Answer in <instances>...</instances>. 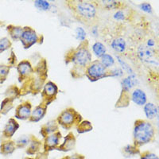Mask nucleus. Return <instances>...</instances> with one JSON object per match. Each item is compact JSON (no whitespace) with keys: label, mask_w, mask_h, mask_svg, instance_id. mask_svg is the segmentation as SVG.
Masks as SVG:
<instances>
[{"label":"nucleus","mask_w":159,"mask_h":159,"mask_svg":"<svg viewBox=\"0 0 159 159\" xmlns=\"http://www.w3.org/2000/svg\"><path fill=\"white\" fill-rule=\"evenodd\" d=\"M144 112L145 115L148 119H154L156 118L158 114L157 107L154 103H147L144 105Z\"/></svg>","instance_id":"393cba45"},{"label":"nucleus","mask_w":159,"mask_h":159,"mask_svg":"<svg viewBox=\"0 0 159 159\" xmlns=\"http://www.w3.org/2000/svg\"><path fill=\"white\" fill-rule=\"evenodd\" d=\"M85 76L91 82H96L103 78L112 76L111 70L103 67L99 60H96V61H92L90 65L88 66L85 72Z\"/></svg>","instance_id":"423d86ee"},{"label":"nucleus","mask_w":159,"mask_h":159,"mask_svg":"<svg viewBox=\"0 0 159 159\" xmlns=\"http://www.w3.org/2000/svg\"><path fill=\"white\" fill-rule=\"evenodd\" d=\"M59 127L60 126L58 125L56 119H52V120H50L42 125L41 127V130H40V134L45 139V137L54 134L57 131H59Z\"/></svg>","instance_id":"f3484780"},{"label":"nucleus","mask_w":159,"mask_h":159,"mask_svg":"<svg viewBox=\"0 0 159 159\" xmlns=\"http://www.w3.org/2000/svg\"><path fill=\"white\" fill-rule=\"evenodd\" d=\"M157 54V52L154 48L149 47L144 44L140 45L138 48V56L145 62H152Z\"/></svg>","instance_id":"f8f14e48"},{"label":"nucleus","mask_w":159,"mask_h":159,"mask_svg":"<svg viewBox=\"0 0 159 159\" xmlns=\"http://www.w3.org/2000/svg\"><path fill=\"white\" fill-rule=\"evenodd\" d=\"M65 61L66 65L72 64L70 70L72 78L77 80L85 76L86 69L92 61L89 40L80 42L76 48L69 49L65 53Z\"/></svg>","instance_id":"f257e3e1"},{"label":"nucleus","mask_w":159,"mask_h":159,"mask_svg":"<svg viewBox=\"0 0 159 159\" xmlns=\"http://www.w3.org/2000/svg\"><path fill=\"white\" fill-rule=\"evenodd\" d=\"M65 159H85V157L83 154H80L76 153V154H72L71 156H67L65 157Z\"/></svg>","instance_id":"a19ab883"},{"label":"nucleus","mask_w":159,"mask_h":159,"mask_svg":"<svg viewBox=\"0 0 159 159\" xmlns=\"http://www.w3.org/2000/svg\"><path fill=\"white\" fill-rule=\"evenodd\" d=\"M1 116H2V115H1V113H0V117H1Z\"/></svg>","instance_id":"37998d69"},{"label":"nucleus","mask_w":159,"mask_h":159,"mask_svg":"<svg viewBox=\"0 0 159 159\" xmlns=\"http://www.w3.org/2000/svg\"><path fill=\"white\" fill-rule=\"evenodd\" d=\"M111 46L116 52L123 53L127 49V42H126L124 38L119 37V38H116L115 39L112 40Z\"/></svg>","instance_id":"5701e85b"},{"label":"nucleus","mask_w":159,"mask_h":159,"mask_svg":"<svg viewBox=\"0 0 159 159\" xmlns=\"http://www.w3.org/2000/svg\"><path fill=\"white\" fill-rule=\"evenodd\" d=\"M48 64L46 59L42 57L34 67V73L32 76L24 81L20 88L21 96H25L28 94L33 96L41 93L43 86L48 79Z\"/></svg>","instance_id":"7ed1b4c3"},{"label":"nucleus","mask_w":159,"mask_h":159,"mask_svg":"<svg viewBox=\"0 0 159 159\" xmlns=\"http://www.w3.org/2000/svg\"><path fill=\"white\" fill-rule=\"evenodd\" d=\"M140 159H159L158 156L150 151H144L140 154Z\"/></svg>","instance_id":"e433bc0d"},{"label":"nucleus","mask_w":159,"mask_h":159,"mask_svg":"<svg viewBox=\"0 0 159 159\" xmlns=\"http://www.w3.org/2000/svg\"><path fill=\"white\" fill-rule=\"evenodd\" d=\"M106 47L102 42H96L92 45V52L96 57L99 59L102 57L104 54H106Z\"/></svg>","instance_id":"cd10ccee"},{"label":"nucleus","mask_w":159,"mask_h":159,"mask_svg":"<svg viewBox=\"0 0 159 159\" xmlns=\"http://www.w3.org/2000/svg\"><path fill=\"white\" fill-rule=\"evenodd\" d=\"M20 97H21V91L20 88H18L17 85H11L5 91V98H8L13 101H15V99Z\"/></svg>","instance_id":"b1692460"},{"label":"nucleus","mask_w":159,"mask_h":159,"mask_svg":"<svg viewBox=\"0 0 159 159\" xmlns=\"http://www.w3.org/2000/svg\"><path fill=\"white\" fill-rule=\"evenodd\" d=\"M65 5L73 17L84 25L92 27L99 22L97 7L94 1L68 0L65 2Z\"/></svg>","instance_id":"f03ea898"},{"label":"nucleus","mask_w":159,"mask_h":159,"mask_svg":"<svg viewBox=\"0 0 159 159\" xmlns=\"http://www.w3.org/2000/svg\"><path fill=\"white\" fill-rule=\"evenodd\" d=\"M130 92L122 89L120 96L116 103V108H123L128 107L130 103Z\"/></svg>","instance_id":"412c9836"},{"label":"nucleus","mask_w":159,"mask_h":159,"mask_svg":"<svg viewBox=\"0 0 159 159\" xmlns=\"http://www.w3.org/2000/svg\"><path fill=\"white\" fill-rule=\"evenodd\" d=\"M156 128L148 120L136 119L133 127V145L140 148L154 141Z\"/></svg>","instance_id":"20e7f679"},{"label":"nucleus","mask_w":159,"mask_h":159,"mask_svg":"<svg viewBox=\"0 0 159 159\" xmlns=\"http://www.w3.org/2000/svg\"><path fill=\"white\" fill-rule=\"evenodd\" d=\"M76 130L79 134H84L87 132H90L93 130V126L92 123L88 120H82L76 127Z\"/></svg>","instance_id":"c85d7f7f"},{"label":"nucleus","mask_w":159,"mask_h":159,"mask_svg":"<svg viewBox=\"0 0 159 159\" xmlns=\"http://www.w3.org/2000/svg\"><path fill=\"white\" fill-rule=\"evenodd\" d=\"M58 94V87L57 85L54 82L48 80L45 85L43 86L42 92H41V96L43 103L49 106L50 103L55 101L57 99Z\"/></svg>","instance_id":"6e6552de"},{"label":"nucleus","mask_w":159,"mask_h":159,"mask_svg":"<svg viewBox=\"0 0 159 159\" xmlns=\"http://www.w3.org/2000/svg\"><path fill=\"white\" fill-rule=\"evenodd\" d=\"M8 65L11 68H16L18 65V59H17L16 54L15 53L14 50H11L10 57H8Z\"/></svg>","instance_id":"c9c22d12"},{"label":"nucleus","mask_w":159,"mask_h":159,"mask_svg":"<svg viewBox=\"0 0 159 159\" xmlns=\"http://www.w3.org/2000/svg\"><path fill=\"white\" fill-rule=\"evenodd\" d=\"M35 7L38 8L40 11H48L50 8V3L45 0H37L34 1Z\"/></svg>","instance_id":"f704fd0d"},{"label":"nucleus","mask_w":159,"mask_h":159,"mask_svg":"<svg viewBox=\"0 0 159 159\" xmlns=\"http://www.w3.org/2000/svg\"><path fill=\"white\" fill-rule=\"evenodd\" d=\"M18 128H19V123L17 122L15 119L11 118L4 127L3 130H2V136L6 139H11Z\"/></svg>","instance_id":"dca6fc26"},{"label":"nucleus","mask_w":159,"mask_h":159,"mask_svg":"<svg viewBox=\"0 0 159 159\" xmlns=\"http://www.w3.org/2000/svg\"><path fill=\"white\" fill-rule=\"evenodd\" d=\"M19 41L24 49H28L35 44L43 43L44 36L42 34H38L36 30L31 26L26 25L23 27V31Z\"/></svg>","instance_id":"0eeeda50"},{"label":"nucleus","mask_w":159,"mask_h":159,"mask_svg":"<svg viewBox=\"0 0 159 159\" xmlns=\"http://www.w3.org/2000/svg\"><path fill=\"white\" fill-rule=\"evenodd\" d=\"M18 72V80L20 83H23L29 79L34 73V67L29 60H22L16 66Z\"/></svg>","instance_id":"1a4fd4ad"},{"label":"nucleus","mask_w":159,"mask_h":159,"mask_svg":"<svg viewBox=\"0 0 159 159\" xmlns=\"http://www.w3.org/2000/svg\"><path fill=\"white\" fill-rule=\"evenodd\" d=\"M139 7L142 11H145V12H147V13H150L152 11V7H151V5L148 2H143V3H141L139 5Z\"/></svg>","instance_id":"ea45409f"},{"label":"nucleus","mask_w":159,"mask_h":159,"mask_svg":"<svg viewBox=\"0 0 159 159\" xmlns=\"http://www.w3.org/2000/svg\"><path fill=\"white\" fill-rule=\"evenodd\" d=\"M62 138V134L61 131H57L54 134H52L50 135L47 136L44 139V141L42 143L43 146L44 153L49 154V152L53 150H56L57 147L60 145V141Z\"/></svg>","instance_id":"9d476101"},{"label":"nucleus","mask_w":159,"mask_h":159,"mask_svg":"<svg viewBox=\"0 0 159 159\" xmlns=\"http://www.w3.org/2000/svg\"><path fill=\"white\" fill-rule=\"evenodd\" d=\"M47 110L48 105H46L43 102H41L37 107H35L34 110H32L30 117L28 120L30 123H38L45 117L47 113Z\"/></svg>","instance_id":"4468645a"},{"label":"nucleus","mask_w":159,"mask_h":159,"mask_svg":"<svg viewBox=\"0 0 159 159\" xmlns=\"http://www.w3.org/2000/svg\"><path fill=\"white\" fill-rule=\"evenodd\" d=\"M130 100L139 106H144L147 103V96L144 91L136 89L130 93Z\"/></svg>","instance_id":"6ab92c4d"},{"label":"nucleus","mask_w":159,"mask_h":159,"mask_svg":"<svg viewBox=\"0 0 159 159\" xmlns=\"http://www.w3.org/2000/svg\"><path fill=\"white\" fill-rule=\"evenodd\" d=\"M11 46H12V42L9 38L7 37L0 38V53L11 49Z\"/></svg>","instance_id":"473e14b6"},{"label":"nucleus","mask_w":159,"mask_h":159,"mask_svg":"<svg viewBox=\"0 0 159 159\" xmlns=\"http://www.w3.org/2000/svg\"><path fill=\"white\" fill-rule=\"evenodd\" d=\"M122 153H123V156L125 157H134V156L138 155L141 154L140 150H139V147H135L134 145L133 144H129L125 146L123 149H122Z\"/></svg>","instance_id":"a878e982"},{"label":"nucleus","mask_w":159,"mask_h":159,"mask_svg":"<svg viewBox=\"0 0 159 159\" xmlns=\"http://www.w3.org/2000/svg\"><path fill=\"white\" fill-rule=\"evenodd\" d=\"M30 141V135H22L20 136L16 142H15L16 145V149H23L27 147Z\"/></svg>","instance_id":"7c9ffc66"},{"label":"nucleus","mask_w":159,"mask_h":159,"mask_svg":"<svg viewBox=\"0 0 159 159\" xmlns=\"http://www.w3.org/2000/svg\"><path fill=\"white\" fill-rule=\"evenodd\" d=\"M11 68L8 65L2 64L0 65V84H3L7 79V76L10 73Z\"/></svg>","instance_id":"2f4dec72"},{"label":"nucleus","mask_w":159,"mask_h":159,"mask_svg":"<svg viewBox=\"0 0 159 159\" xmlns=\"http://www.w3.org/2000/svg\"><path fill=\"white\" fill-rule=\"evenodd\" d=\"M99 61H100V63L102 64V65H103V67H105L107 69H109L111 67H112V66L115 65L114 57H113L111 55L107 54V53L103 55V56L100 58Z\"/></svg>","instance_id":"c756f323"},{"label":"nucleus","mask_w":159,"mask_h":159,"mask_svg":"<svg viewBox=\"0 0 159 159\" xmlns=\"http://www.w3.org/2000/svg\"><path fill=\"white\" fill-rule=\"evenodd\" d=\"M32 112V103L30 100H25L18 105L15 109V116L16 119L21 120H28Z\"/></svg>","instance_id":"9b49d317"},{"label":"nucleus","mask_w":159,"mask_h":159,"mask_svg":"<svg viewBox=\"0 0 159 159\" xmlns=\"http://www.w3.org/2000/svg\"><path fill=\"white\" fill-rule=\"evenodd\" d=\"M23 159H35V158H33V157H24Z\"/></svg>","instance_id":"79ce46f5"},{"label":"nucleus","mask_w":159,"mask_h":159,"mask_svg":"<svg viewBox=\"0 0 159 159\" xmlns=\"http://www.w3.org/2000/svg\"><path fill=\"white\" fill-rule=\"evenodd\" d=\"M123 9L119 10V11H116L114 15V18L116 21H124L126 19V17H125V13L123 11Z\"/></svg>","instance_id":"4c0bfd02"},{"label":"nucleus","mask_w":159,"mask_h":159,"mask_svg":"<svg viewBox=\"0 0 159 159\" xmlns=\"http://www.w3.org/2000/svg\"><path fill=\"white\" fill-rule=\"evenodd\" d=\"M7 30L8 32V34L11 38V39L15 42L19 41L21 35L23 31V27L20 25H8L7 26Z\"/></svg>","instance_id":"4be33fe9"},{"label":"nucleus","mask_w":159,"mask_h":159,"mask_svg":"<svg viewBox=\"0 0 159 159\" xmlns=\"http://www.w3.org/2000/svg\"><path fill=\"white\" fill-rule=\"evenodd\" d=\"M134 80L133 79V77H132L131 76L123 79V81H122V89L130 92V89L134 87Z\"/></svg>","instance_id":"72a5a7b5"},{"label":"nucleus","mask_w":159,"mask_h":159,"mask_svg":"<svg viewBox=\"0 0 159 159\" xmlns=\"http://www.w3.org/2000/svg\"><path fill=\"white\" fill-rule=\"evenodd\" d=\"M62 159H65V157H63V158H62Z\"/></svg>","instance_id":"c03bdc74"},{"label":"nucleus","mask_w":159,"mask_h":159,"mask_svg":"<svg viewBox=\"0 0 159 159\" xmlns=\"http://www.w3.org/2000/svg\"><path fill=\"white\" fill-rule=\"evenodd\" d=\"M13 108H14V101L8 99V98H5L0 105V113H1V115L6 116Z\"/></svg>","instance_id":"bb28decb"},{"label":"nucleus","mask_w":159,"mask_h":159,"mask_svg":"<svg viewBox=\"0 0 159 159\" xmlns=\"http://www.w3.org/2000/svg\"><path fill=\"white\" fill-rule=\"evenodd\" d=\"M58 125L65 130H69L76 127L83 120V117L75 108L67 107L60 113L56 119Z\"/></svg>","instance_id":"39448f33"},{"label":"nucleus","mask_w":159,"mask_h":159,"mask_svg":"<svg viewBox=\"0 0 159 159\" xmlns=\"http://www.w3.org/2000/svg\"><path fill=\"white\" fill-rule=\"evenodd\" d=\"M42 147V141L34 134H30V141L25 152L28 155H35V154H38L39 153Z\"/></svg>","instance_id":"a211bd4d"},{"label":"nucleus","mask_w":159,"mask_h":159,"mask_svg":"<svg viewBox=\"0 0 159 159\" xmlns=\"http://www.w3.org/2000/svg\"><path fill=\"white\" fill-rule=\"evenodd\" d=\"M96 7L100 9L111 11V10H122L126 7L125 2L122 1H111V0H103V1H94Z\"/></svg>","instance_id":"ddd939ff"},{"label":"nucleus","mask_w":159,"mask_h":159,"mask_svg":"<svg viewBox=\"0 0 159 159\" xmlns=\"http://www.w3.org/2000/svg\"><path fill=\"white\" fill-rule=\"evenodd\" d=\"M76 145V139L75 137L73 132L70 131L67 135L64 138V142L60 144L56 150L58 151L69 152L74 150Z\"/></svg>","instance_id":"2eb2a0df"},{"label":"nucleus","mask_w":159,"mask_h":159,"mask_svg":"<svg viewBox=\"0 0 159 159\" xmlns=\"http://www.w3.org/2000/svg\"><path fill=\"white\" fill-rule=\"evenodd\" d=\"M76 34H77V38L80 40V42H83V41L86 40V33L82 28H77Z\"/></svg>","instance_id":"58836bf2"},{"label":"nucleus","mask_w":159,"mask_h":159,"mask_svg":"<svg viewBox=\"0 0 159 159\" xmlns=\"http://www.w3.org/2000/svg\"><path fill=\"white\" fill-rule=\"evenodd\" d=\"M16 150V145L15 141L11 139H7L2 141L0 144V154L2 155H10Z\"/></svg>","instance_id":"aec40b11"}]
</instances>
